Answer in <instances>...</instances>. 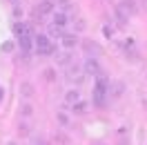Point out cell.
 <instances>
[{
	"instance_id": "4fadbf2b",
	"label": "cell",
	"mask_w": 147,
	"mask_h": 145,
	"mask_svg": "<svg viewBox=\"0 0 147 145\" xmlns=\"http://www.w3.org/2000/svg\"><path fill=\"white\" fill-rule=\"evenodd\" d=\"M114 14H116V20H118V25H125V22H127V20H129V16H127V14H125V11H123V9H120L118 5L114 7Z\"/></svg>"
},
{
	"instance_id": "6da1fadb",
	"label": "cell",
	"mask_w": 147,
	"mask_h": 145,
	"mask_svg": "<svg viewBox=\"0 0 147 145\" xmlns=\"http://www.w3.org/2000/svg\"><path fill=\"white\" fill-rule=\"evenodd\" d=\"M107 96H109V78L105 74H100V76H96V85H94V105L105 107Z\"/></svg>"
},
{
	"instance_id": "ac0fdd59",
	"label": "cell",
	"mask_w": 147,
	"mask_h": 145,
	"mask_svg": "<svg viewBox=\"0 0 147 145\" xmlns=\"http://www.w3.org/2000/svg\"><path fill=\"white\" fill-rule=\"evenodd\" d=\"M76 29H78V31H83V29H85V22H83V18H78V20H76Z\"/></svg>"
},
{
	"instance_id": "52a82bcc",
	"label": "cell",
	"mask_w": 147,
	"mask_h": 145,
	"mask_svg": "<svg viewBox=\"0 0 147 145\" xmlns=\"http://www.w3.org/2000/svg\"><path fill=\"white\" fill-rule=\"evenodd\" d=\"M118 7L125 11V14H127L129 18L138 14V5H136V0H120V2H118Z\"/></svg>"
},
{
	"instance_id": "2e32d148",
	"label": "cell",
	"mask_w": 147,
	"mask_h": 145,
	"mask_svg": "<svg viewBox=\"0 0 147 145\" xmlns=\"http://www.w3.org/2000/svg\"><path fill=\"white\" fill-rule=\"evenodd\" d=\"M0 49H2L5 54H11V51L16 49V45H13V40H5V43H2V47H0Z\"/></svg>"
},
{
	"instance_id": "ba28073f",
	"label": "cell",
	"mask_w": 147,
	"mask_h": 145,
	"mask_svg": "<svg viewBox=\"0 0 147 145\" xmlns=\"http://www.w3.org/2000/svg\"><path fill=\"white\" fill-rule=\"evenodd\" d=\"M47 14H54V0H42L36 9V16H47Z\"/></svg>"
},
{
	"instance_id": "7a4b0ae2",
	"label": "cell",
	"mask_w": 147,
	"mask_h": 145,
	"mask_svg": "<svg viewBox=\"0 0 147 145\" xmlns=\"http://www.w3.org/2000/svg\"><path fill=\"white\" fill-rule=\"evenodd\" d=\"M34 43H36V54L38 56H54L56 54V45L51 43V38L47 36V34H38L34 38Z\"/></svg>"
},
{
	"instance_id": "277c9868",
	"label": "cell",
	"mask_w": 147,
	"mask_h": 145,
	"mask_svg": "<svg viewBox=\"0 0 147 145\" xmlns=\"http://www.w3.org/2000/svg\"><path fill=\"white\" fill-rule=\"evenodd\" d=\"M83 74H85V69H80L78 65H71V67L67 69V81L74 83V85H80V83H83V78H85Z\"/></svg>"
},
{
	"instance_id": "8992f818",
	"label": "cell",
	"mask_w": 147,
	"mask_h": 145,
	"mask_svg": "<svg viewBox=\"0 0 147 145\" xmlns=\"http://www.w3.org/2000/svg\"><path fill=\"white\" fill-rule=\"evenodd\" d=\"M83 69H85V74H92V76H100L102 74V69H100V65H98L96 58H87Z\"/></svg>"
},
{
	"instance_id": "8fae6325",
	"label": "cell",
	"mask_w": 147,
	"mask_h": 145,
	"mask_svg": "<svg viewBox=\"0 0 147 145\" xmlns=\"http://www.w3.org/2000/svg\"><path fill=\"white\" fill-rule=\"evenodd\" d=\"M67 22H69V20H67V14H63V11H54V20H51V25L65 29V25H67Z\"/></svg>"
},
{
	"instance_id": "9c48e42d",
	"label": "cell",
	"mask_w": 147,
	"mask_h": 145,
	"mask_svg": "<svg viewBox=\"0 0 147 145\" xmlns=\"http://www.w3.org/2000/svg\"><path fill=\"white\" fill-rule=\"evenodd\" d=\"M60 43H63L65 49H74V47L78 45V36H76V34H63Z\"/></svg>"
},
{
	"instance_id": "7c38bea8",
	"label": "cell",
	"mask_w": 147,
	"mask_h": 145,
	"mask_svg": "<svg viewBox=\"0 0 147 145\" xmlns=\"http://www.w3.org/2000/svg\"><path fill=\"white\" fill-rule=\"evenodd\" d=\"M65 100H67V105H71V107H74V105L80 100V91H78V89H69L67 94H65Z\"/></svg>"
},
{
	"instance_id": "3957f363",
	"label": "cell",
	"mask_w": 147,
	"mask_h": 145,
	"mask_svg": "<svg viewBox=\"0 0 147 145\" xmlns=\"http://www.w3.org/2000/svg\"><path fill=\"white\" fill-rule=\"evenodd\" d=\"M34 38H36V34L34 36H18V47H20V51H22V56H29L31 49H36Z\"/></svg>"
},
{
	"instance_id": "d6986e66",
	"label": "cell",
	"mask_w": 147,
	"mask_h": 145,
	"mask_svg": "<svg viewBox=\"0 0 147 145\" xmlns=\"http://www.w3.org/2000/svg\"><path fill=\"white\" fill-rule=\"evenodd\" d=\"M2 96H5V89H2V87H0V103H2Z\"/></svg>"
},
{
	"instance_id": "44dd1931",
	"label": "cell",
	"mask_w": 147,
	"mask_h": 145,
	"mask_svg": "<svg viewBox=\"0 0 147 145\" xmlns=\"http://www.w3.org/2000/svg\"><path fill=\"white\" fill-rule=\"evenodd\" d=\"M11 2H18V0H11Z\"/></svg>"
},
{
	"instance_id": "ffe728a7",
	"label": "cell",
	"mask_w": 147,
	"mask_h": 145,
	"mask_svg": "<svg viewBox=\"0 0 147 145\" xmlns=\"http://www.w3.org/2000/svg\"><path fill=\"white\" fill-rule=\"evenodd\" d=\"M7 145H16V143H7Z\"/></svg>"
},
{
	"instance_id": "30bf717a",
	"label": "cell",
	"mask_w": 147,
	"mask_h": 145,
	"mask_svg": "<svg viewBox=\"0 0 147 145\" xmlns=\"http://www.w3.org/2000/svg\"><path fill=\"white\" fill-rule=\"evenodd\" d=\"M13 31H16V36H34V31H31V27H29L27 22H16L13 25Z\"/></svg>"
},
{
	"instance_id": "9a60e30c",
	"label": "cell",
	"mask_w": 147,
	"mask_h": 145,
	"mask_svg": "<svg viewBox=\"0 0 147 145\" xmlns=\"http://www.w3.org/2000/svg\"><path fill=\"white\" fill-rule=\"evenodd\" d=\"M71 112H76V114H85V112H87V103H85V100H78V103L74 105Z\"/></svg>"
},
{
	"instance_id": "e0dca14e",
	"label": "cell",
	"mask_w": 147,
	"mask_h": 145,
	"mask_svg": "<svg viewBox=\"0 0 147 145\" xmlns=\"http://www.w3.org/2000/svg\"><path fill=\"white\" fill-rule=\"evenodd\" d=\"M56 5H60L63 9H69V0H54Z\"/></svg>"
},
{
	"instance_id": "5b68a950",
	"label": "cell",
	"mask_w": 147,
	"mask_h": 145,
	"mask_svg": "<svg viewBox=\"0 0 147 145\" xmlns=\"http://www.w3.org/2000/svg\"><path fill=\"white\" fill-rule=\"evenodd\" d=\"M83 49H85V54H87V58H96V56H100V45L98 43H92V40H85L83 43Z\"/></svg>"
},
{
	"instance_id": "5bb4252c",
	"label": "cell",
	"mask_w": 147,
	"mask_h": 145,
	"mask_svg": "<svg viewBox=\"0 0 147 145\" xmlns=\"http://www.w3.org/2000/svg\"><path fill=\"white\" fill-rule=\"evenodd\" d=\"M49 38H63V29L56 27V25H49V34H47Z\"/></svg>"
}]
</instances>
